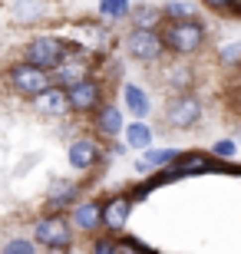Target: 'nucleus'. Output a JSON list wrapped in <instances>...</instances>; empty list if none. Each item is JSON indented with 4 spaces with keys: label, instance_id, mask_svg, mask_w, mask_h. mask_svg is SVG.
Instances as JSON below:
<instances>
[{
    "label": "nucleus",
    "instance_id": "1",
    "mask_svg": "<svg viewBox=\"0 0 241 254\" xmlns=\"http://www.w3.org/2000/svg\"><path fill=\"white\" fill-rule=\"evenodd\" d=\"M33 245L50 251H70L73 248V225L60 215H43L33 221Z\"/></svg>",
    "mask_w": 241,
    "mask_h": 254
},
{
    "label": "nucleus",
    "instance_id": "2",
    "mask_svg": "<svg viewBox=\"0 0 241 254\" xmlns=\"http://www.w3.org/2000/svg\"><path fill=\"white\" fill-rule=\"evenodd\" d=\"M63 60H70V47L56 37H37V40H30L27 50H23V63L37 66L43 73H53Z\"/></svg>",
    "mask_w": 241,
    "mask_h": 254
},
{
    "label": "nucleus",
    "instance_id": "3",
    "mask_svg": "<svg viewBox=\"0 0 241 254\" xmlns=\"http://www.w3.org/2000/svg\"><path fill=\"white\" fill-rule=\"evenodd\" d=\"M7 83H10V89L17 96H23V99H37L40 93H47L50 86H53L50 83V73H43V69H37V66H30V63L10 66Z\"/></svg>",
    "mask_w": 241,
    "mask_h": 254
},
{
    "label": "nucleus",
    "instance_id": "4",
    "mask_svg": "<svg viewBox=\"0 0 241 254\" xmlns=\"http://www.w3.org/2000/svg\"><path fill=\"white\" fill-rule=\"evenodd\" d=\"M162 43L172 47L175 53H192L198 43H202V27L195 20H172L165 30H162Z\"/></svg>",
    "mask_w": 241,
    "mask_h": 254
},
{
    "label": "nucleus",
    "instance_id": "5",
    "mask_svg": "<svg viewBox=\"0 0 241 254\" xmlns=\"http://www.w3.org/2000/svg\"><path fill=\"white\" fill-rule=\"evenodd\" d=\"M66 99H70V113H93L102 103V86L86 76V79H80L76 86L66 89Z\"/></svg>",
    "mask_w": 241,
    "mask_h": 254
},
{
    "label": "nucleus",
    "instance_id": "6",
    "mask_svg": "<svg viewBox=\"0 0 241 254\" xmlns=\"http://www.w3.org/2000/svg\"><path fill=\"white\" fill-rule=\"evenodd\" d=\"M132 215V198L129 195H112L109 201H102V228L109 235H119L122 228L129 225Z\"/></svg>",
    "mask_w": 241,
    "mask_h": 254
},
{
    "label": "nucleus",
    "instance_id": "7",
    "mask_svg": "<svg viewBox=\"0 0 241 254\" xmlns=\"http://www.w3.org/2000/svg\"><path fill=\"white\" fill-rule=\"evenodd\" d=\"M126 47L136 60H156L162 53V40L152 33V30H132L126 37Z\"/></svg>",
    "mask_w": 241,
    "mask_h": 254
},
{
    "label": "nucleus",
    "instance_id": "8",
    "mask_svg": "<svg viewBox=\"0 0 241 254\" xmlns=\"http://www.w3.org/2000/svg\"><path fill=\"white\" fill-rule=\"evenodd\" d=\"M168 123L178 126V129H185V126H192L198 116H202V106H198V99L195 96H178V99H172L165 109Z\"/></svg>",
    "mask_w": 241,
    "mask_h": 254
},
{
    "label": "nucleus",
    "instance_id": "9",
    "mask_svg": "<svg viewBox=\"0 0 241 254\" xmlns=\"http://www.w3.org/2000/svg\"><path fill=\"white\" fill-rule=\"evenodd\" d=\"M70 225L80 228V231H96V228H102V205L99 201H80V205H73V218H70Z\"/></svg>",
    "mask_w": 241,
    "mask_h": 254
},
{
    "label": "nucleus",
    "instance_id": "10",
    "mask_svg": "<svg viewBox=\"0 0 241 254\" xmlns=\"http://www.w3.org/2000/svg\"><path fill=\"white\" fill-rule=\"evenodd\" d=\"M66 155H70V165H73L76 172H89L96 162H99V145H96L93 139H76Z\"/></svg>",
    "mask_w": 241,
    "mask_h": 254
},
{
    "label": "nucleus",
    "instance_id": "11",
    "mask_svg": "<svg viewBox=\"0 0 241 254\" xmlns=\"http://www.w3.org/2000/svg\"><path fill=\"white\" fill-rule=\"evenodd\" d=\"M76 195H80V189H76L73 182H56L53 189H50V195H47L43 211H47V215H60L63 208L76 205Z\"/></svg>",
    "mask_w": 241,
    "mask_h": 254
},
{
    "label": "nucleus",
    "instance_id": "12",
    "mask_svg": "<svg viewBox=\"0 0 241 254\" xmlns=\"http://www.w3.org/2000/svg\"><path fill=\"white\" fill-rule=\"evenodd\" d=\"M33 103H37V109H40V113L56 116V119L70 113V99H66V89H60V86H50L47 93H40L37 99H33Z\"/></svg>",
    "mask_w": 241,
    "mask_h": 254
},
{
    "label": "nucleus",
    "instance_id": "13",
    "mask_svg": "<svg viewBox=\"0 0 241 254\" xmlns=\"http://www.w3.org/2000/svg\"><path fill=\"white\" fill-rule=\"evenodd\" d=\"M80 79H86V66L76 63V60H63V63L50 73V83L60 86V89H70V86H76Z\"/></svg>",
    "mask_w": 241,
    "mask_h": 254
},
{
    "label": "nucleus",
    "instance_id": "14",
    "mask_svg": "<svg viewBox=\"0 0 241 254\" xmlns=\"http://www.w3.org/2000/svg\"><path fill=\"white\" fill-rule=\"evenodd\" d=\"M96 129H99L106 139L119 135L122 132V113L116 106H99V109H96Z\"/></svg>",
    "mask_w": 241,
    "mask_h": 254
},
{
    "label": "nucleus",
    "instance_id": "15",
    "mask_svg": "<svg viewBox=\"0 0 241 254\" xmlns=\"http://www.w3.org/2000/svg\"><path fill=\"white\" fill-rule=\"evenodd\" d=\"M178 159V152L175 149H146L142 152V159L136 162V172H152V169H159V165H172V162Z\"/></svg>",
    "mask_w": 241,
    "mask_h": 254
},
{
    "label": "nucleus",
    "instance_id": "16",
    "mask_svg": "<svg viewBox=\"0 0 241 254\" xmlns=\"http://www.w3.org/2000/svg\"><path fill=\"white\" fill-rule=\"evenodd\" d=\"M172 165H175V172H212L215 165H212V159H208V155H202V152H188V155H178L175 162H172Z\"/></svg>",
    "mask_w": 241,
    "mask_h": 254
},
{
    "label": "nucleus",
    "instance_id": "17",
    "mask_svg": "<svg viewBox=\"0 0 241 254\" xmlns=\"http://www.w3.org/2000/svg\"><path fill=\"white\" fill-rule=\"evenodd\" d=\"M122 96H126V106H129V113L136 116V119H142V116L149 113V96L142 93L139 86H126V93H122Z\"/></svg>",
    "mask_w": 241,
    "mask_h": 254
},
{
    "label": "nucleus",
    "instance_id": "18",
    "mask_svg": "<svg viewBox=\"0 0 241 254\" xmlns=\"http://www.w3.org/2000/svg\"><path fill=\"white\" fill-rule=\"evenodd\" d=\"M126 142H129L132 149H142V152H146L149 145H152V129H149L146 123H132L129 129H126Z\"/></svg>",
    "mask_w": 241,
    "mask_h": 254
},
{
    "label": "nucleus",
    "instance_id": "19",
    "mask_svg": "<svg viewBox=\"0 0 241 254\" xmlns=\"http://www.w3.org/2000/svg\"><path fill=\"white\" fill-rule=\"evenodd\" d=\"M99 10H102V17L122 20L126 13H129V0H99Z\"/></svg>",
    "mask_w": 241,
    "mask_h": 254
},
{
    "label": "nucleus",
    "instance_id": "20",
    "mask_svg": "<svg viewBox=\"0 0 241 254\" xmlns=\"http://www.w3.org/2000/svg\"><path fill=\"white\" fill-rule=\"evenodd\" d=\"M0 254H40V251L33 245V238H13V241H7L0 248Z\"/></svg>",
    "mask_w": 241,
    "mask_h": 254
},
{
    "label": "nucleus",
    "instance_id": "21",
    "mask_svg": "<svg viewBox=\"0 0 241 254\" xmlns=\"http://www.w3.org/2000/svg\"><path fill=\"white\" fill-rule=\"evenodd\" d=\"M93 254H119V241H116V238H96Z\"/></svg>",
    "mask_w": 241,
    "mask_h": 254
},
{
    "label": "nucleus",
    "instance_id": "22",
    "mask_svg": "<svg viewBox=\"0 0 241 254\" xmlns=\"http://www.w3.org/2000/svg\"><path fill=\"white\" fill-rule=\"evenodd\" d=\"M156 17H159V10H149V7L136 10V30H149L156 23Z\"/></svg>",
    "mask_w": 241,
    "mask_h": 254
},
{
    "label": "nucleus",
    "instance_id": "23",
    "mask_svg": "<svg viewBox=\"0 0 241 254\" xmlns=\"http://www.w3.org/2000/svg\"><path fill=\"white\" fill-rule=\"evenodd\" d=\"M172 20H188V13H192V7L188 3H168V10H165Z\"/></svg>",
    "mask_w": 241,
    "mask_h": 254
},
{
    "label": "nucleus",
    "instance_id": "24",
    "mask_svg": "<svg viewBox=\"0 0 241 254\" xmlns=\"http://www.w3.org/2000/svg\"><path fill=\"white\" fill-rule=\"evenodd\" d=\"M215 155H225V159H232V155H235V142H218V145H215Z\"/></svg>",
    "mask_w": 241,
    "mask_h": 254
},
{
    "label": "nucleus",
    "instance_id": "25",
    "mask_svg": "<svg viewBox=\"0 0 241 254\" xmlns=\"http://www.w3.org/2000/svg\"><path fill=\"white\" fill-rule=\"evenodd\" d=\"M212 10H228V7H235V0H205Z\"/></svg>",
    "mask_w": 241,
    "mask_h": 254
}]
</instances>
